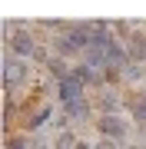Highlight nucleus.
I'll use <instances>...</instances> for the list:
<instances>
[{
	"mask_svg": "<svg viewBox=\"0 0 146 149\" xmlns=\"http://www.w3.org/2000/svg\"><path fill=\"white\" fill-rule=\"evenodd\" d=\"M80 93H83V83L76 80L73 73L66 76V80H60V96H63L66 103H73V100H80Z\"/></svg>",
	"mask_w": 146,
	"mask_h": 149,
	"instance_id": "1",
	"label": "nucleus"
},
{
	"mask_svg": "<svg viewBox=\"0 0 146 149\" xmlns=\"http://www.w3.org/2000/svg\"><path fill=\"white\" fill-rule=\"evenodd\" d=\"M100 129H103V136H116V139L126 133L123 119H116V116H103V119H100Z\"/></svg>",
	"mask_w": 146,
	"mask_h": 149,
	"instance_id": "2",
	"label": "nucleus"
},
{
	"mask_svg": "<svg viewBox=\"0 0 146 149\" xmlns=\"http://www.w3.org/2000/svg\"><path fill=\"white\" fill-rule=\"evenodd\" d=\"M130 56L133 60H146V37H140V33L130 37Z\"/></svg>",
	"mask_w": 146,
	"mask_h": 149,
	"instance_id": "3",
	"label": "nucleus"
},
{
	"mask_svg": "<svg viewBox=\"0 0 146 149\" xmlns=\"http://www.w3.org/2000/svg\"><path fill=\"white\" fill-rule=\"evenodd\" d=\"M23 73H27V66H23L20 60H7V86H13Z\"/></svg>",
	"mask_w": 146,
	"mask_h": 149,
	"instance_id": "4",
	"label": "nucleus"
},
{
	"mask_svg": "<svg viewBox=\"0 0 146 149\" xmlns=\"http://www.w3.org/2000/svg\"><path fill=\"white\" fill-rule=\"evenodd\" d=\"M13 50H17L20 56H30V53H33V40H30V33H17V37H13Z\"/></svg>",
	"mask_w": 146,
	"mask_h": 149,
	"instance_id": "5",
	"label": "nucleus"
},
{
	"mask_svg": "<svg viewBox=\"0 0 146 149\" xmlns=\"http://www.w3.org/2000/svg\"><path fill=\"white\" fill-rule=\"evenodd\" d=\"M66 113H70V116H80V119H83L90 109H87V103H83V100H73V103H66Z\"/></svg>",
	"mask_w": 146,
	"mask_h": 149,
	"instance_id": "6",
	"label": "nucleus"
},
{
	"mask_svg": "<svg viewBox=\"0 0 146 149\" xmlns=\"http://www.w3.org/2000/svg\"><path fill=\"white\" fill-rule=\"evenodd\" d=\"M47 119H50V109H40V113H37V116H33V119H30V129H37V126H43V123H47Z\"/></svg>",
	"mask_w": 146,
	"mask_h": 149,
	"instance_id": "7",
	"label": "nucleus"
},
{
	"mask_svg": "<svg viewBox=\"0 0 146 149\" xmlns=\"http://www.w3.org/2000/svg\"><path fill=\"white\" fill-rule=\"evenodd\" d=\"M73 76H76V80H80V83H87V80H93V73H90L87 66H76V70H73Z\"/></svg>",
	"mask_w": 146,
	"mask_h": 149,
	"instance_id": "8",
	"label": "nucleus"
},
{
	"mask_svg": "<svg viewBox=\"0 0 146 149\" xmlns=\"http://www.w3.org/2000/svg\"><path fill=\"white\" fill-rule=\"evenodd\" d=\"M57 149H73V136H70V133H63V136L57 139Z\"/></svg>",
	"mask_w": 146,
	"mask_h": 149,
	"instance_id": "9",
	"label": "nucleus"
},
{
	"mask_svg": "<svg viewBox=\"0 0 146 149\" xmlns=\"http://www.w3.org/2000/svg\"><path fill=\"white\" fill-rule=\"evenodd\" d=\"M133 116L146 123V103H136V106H133Z\"/></svg>",
	"mask_w": 146,
	"mask_h": 149,
	"instance_id": "10",
	"label": "nucleus"
},
{
	"mask_svg": "<svg viewBox=\"0 0 146 149\" xmlns=\"http://www.w3.org/2000/svg\"><path fill=\"white\" fill-rule=\"evenodd\" d=\"M7 149H30V143H23V139H13V143L7 146Z\"/></svg>",
	"mask_w": 146,
	"mask_h": 149,
	"instance_id": "11",
	"label": "nucleus"
},
{
	"mask_svg": "<svg viewBox=\"0 0 146 149\" xmlns=\"http://www.w3.org/2000/svg\"><path fill=\"white\" fill-rule=\"evenodd\" d=\"M100 149H113V146H110V143H103V146H100Z\"/></svg>",
	"mask_w": 146,
	"mask_h": 149,
	"instance_id": "12",
	"label": "nucleus"
},
{
	"mask_svg": "<svg viewBox=\"0 0 146 149\" xmlns=\"http://www.w3.org/2000/svg\"><path fill=\"white\" fill-rule=\"evenodd\" d=\"M76 149H90V146H83V143H80V146H76Z\"/></svg>",
	"mask_w": 146,
	"mask_h": 149,
	"instance_id": "13",
	"label": "nucleus"
}]
</instances>
